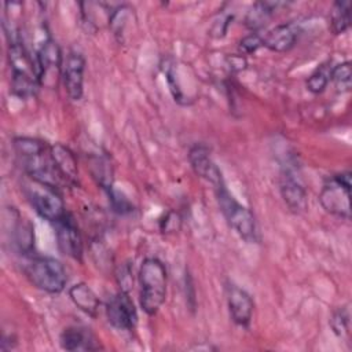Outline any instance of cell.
I'll return each mask as SVG.
<instances>
[{
    "mask_svg": "<svg viewBox=\"0 0 352 352\" xmlns=\"http://www.w3.org/2000/svg\"><path fill=\"white\" fill-rule=\"evenodd\" d=\"M12 146L23 172L30 179L59 188L63 180L54 165L51 146L41 139L30 136L14 138Z\"/></svg>",
    "mask_w": 352,
    "mask_h": 352,
    "instance_id": "6da1fadb",
    "label": "cell"
},
{
    "mask_svg": "<svg viewBox=\"0 0 352 352\" xmlns=\"http://www.w3.org/2000/svg\"><path fill=\"white\" fill-rule=\"evenodd\" d=\"M11 92L22 99L33 96L40 87L36 56H32L21 36L8 40Z\"/></svg>",
    "mask_w": 352,
    "mask_h": 352,
    "instance_id": "7a4b0ae2",
    "label": "cell"
},
{
    "mask_svg": "<svg viewBox=\"0 0 352 352\" xmlns=\"http://www.w3.org/2000/svg\"><path fill=\"white\" fill-rule=\"evenodd\" d=\"M139 302L140 308L148 315H155L166 298L168 274L165 264L157 257H147L142 261L139 274Z\"/></svg>",
    "mask_w": 352,
    "mask_h": 352,
    "instance_id": "3957f363",
    "label": "cell"
},
{
    "mask_svg": "<svg viewBox=\"0 0 352 352\" xmlns=\"http://www.w3.org/2000/svg\"><path fill=\"white\" fill-rule=\"evenodd\" d=\"M216 198L228 226L245 242H257V224L253 212L245 205L239 204L227 190L226 183L213 187Z\"/></svg>",
    "mask_w": 352,
    "mask_h": 352,
    "instance_id": "277c9868",
    "label": "cell"
},
{
    "mask_svg": "<svg viewBox=\"0 0 352 352\" xmlns=\"http://www.w3.org/2000/svg\"><path fill=\"white\" fill-rule=\"evenodd\" d=\"M25 274L36 289L50 294L63 292L67 283L65 265L58 258L50 256L30 257L25 265Z\"/></svg>",
    "mask_w": 352,
    "mask_h": 352,
    "instance_id": "5b68a950",
    "label": "cell"
},
{
    "mask_svg": "<svg viewBox=\"0 0 352 352\" xmlns=\"http://www.w3.org/2000/svg\"><path fill=\"white\" fill-rule=\"evenodd\" d=\"M25 194L34 212L44 220L55 224L66 216L65 202L59 194V188L36 182L29 177L25 184Z\"/></svg>",
    "mask_w": 352,
    "mask_h": 352,
    "instance_id": "8992f818",
    "label": "cell"
},
{
    "mask_svg": "<svg viewBox=\"0 0 352 352\" xmlns=\"http://www.w3.org/2000/svg\"><path fill=\"white\" fill-rule=\"evenodd\" d=\"M351 177L352 173L349 170L336 173L324 182L319 192L322 208L327 213L345 220L351 219Z\"/></svg>",
    "mask_w": 352,
    "mask_h": 352,
    "instance_id": "52a82bcc",
    "label": "cell"
},
{
    "mask_svg": "<svg viewBox=\"0 0 352 352\" xmlns=\"http://www.w3.org/2000/svg\"><path fill=\"white\" fill-rule=\"evenodd\" d=\"M34 56L37 63L40 87H56L58 81L60 80L63 63V55L56 41L51 37H47L38 47Z\"/></svg>",
    "mask_w": 352,
    "mask_h": 352,
    "instance_id": "ba28073f",
    "label": "cell"
},
{
    "mask_svg": "<svg viewBox=\"0 0 352 352\" xmlns=\"http://www.w3.org/2000/svg\"><path fill=\"white\" fill-rule=\"evenodd\" d=\"M84 72H85V58L77 50H70L63 56L60 80L63 82L66 95L70 100L77 102L84 94Z\"/></svg>",
    "mask_w": 352,
    "mask_h": 352,
    "instance_id": "9c48e42d",
    "label": "cell"
},
{
    "mask_svg": "<svg viewBox=\"0 0 352 352\" xmlns=\"http://www.w3.org/2000/svg\"><path fill=\"white\" fill-rule=\"evenodd\" d=\"M107 322L117 330L129 331L138 322V312L128 292L120 290L106 302Z\"/></svg>",
    "mask_w": 352,
    "mask_h": 352,
    "instance_id": "30bf717a",
    "label": "cell"
},
{
    "mask_svg": "<svg viewBox=\"0 0 352 352\" xmlns=\"http://www.w3.org/2000/svg\"><path fill=\"white\" fill-rule=\"evenodd\" d=\"M279 190L286 206L292 213L300 214L305 212V209L308 208L307 191L300 177L296 175L294 169H292L289 165H285L282 168L279 177Z\"/></svg>",
    "mask_w": 352,
    "mask_h": 352,
    "instance_id": "8fae6325",
    "label": "cell"
},
{
    "mask_svg": "<svg viewBox=\"0 0 352 352\" xmlns=\"http://www.w3.org/2000/svg\"><path fill=\"white\" fill-rule=\"evenodd\" d=\"M226 296H227L228 312L232 322L236 326L248 327L252 322L253 309H254V302L252 296L245 289H241L239 286L232 283L227 285Z\"/></svg>",
    "mask_w": 352,
    "mask_h": 352,
    "instance_id": "7c38bea8",
    "label": "cell"
},
{
    "mask_svg": "<svg viewBox=\"0 0 352 352\" xmlns=\"http://www.w3.org/2000/svg\"><path fill=\"white\" fill-rule=\"evenodd\" d=\"M55 235L60 252L74 260H81L82 257V239L74 219L66 213L63 219L55 224Z\"/></svg>",
    "mask_w": 352,
    "mask_h": 352,
    "instance_id": "4fadbf2b",
    "label": "cell"
},
{
    "mask_svg": "<svg viewBox=\"0 0 352 352\" xmlns=\"http://www.w3.org/2000/svg\"><path fill=\"white\" fill-rule=\"evenodd\" d=\"M188 162L192 170L202 179L208 180L213 187L224 182L223 173L210 158L209 148L205 144H194L188 150Z\"/></svg>",
    "mask_w": 352,
    "mask_h": 352,
    "instance_id": "5bb4252c",
    "label": "cell"
},
{
    "mask_svg": "<svg viewBox=\"0 0 352 352\" xmlns=\"http://www.w3.org/2000/svg\"><path fill=\"white\" fill-rule=\"evenodd\" d=\"M300 36V28L294 22H285L274 26L263 36V47L274 52L292 50Z\"/></svg>",
    "mask_w": 352,
    "mask_h": 352,
    "instance_id": "9a60e30c",
    "label": "cell"
},
{
    "mask_svg": "<svg viewBox=\"0 0 352 352\" xmlns=\"http://www.w3.org/2000/svg\"><path fill=\"white\" fill-rule=\"evenodd\" d=\"M59 344L65 351H95L100 348L95 334L82 326H69L63 329L59 337Z\"/></svg>",
    "mask_w": 352,
    "mask_h": 352,
    "instance_id": "2e32d148",
    "label": "cell"
},
{
    "mask_svg": "<svg viewBox=\"0 0 352 352\" xmlns=\"http://www.w3.org/2000/svg\"><path fill=\"white\" fill-rule=\"evenodd\" d=\"M51 157L63 183L77 184L78 166L73 151L62 143H55L51 146Z\"/></svg>",
    "mask_w": 352,
    "mask_h": 352,
    "instance_id": "e0dca14e",
    "label": "cell"
},
{
    "mask_svg": "<svg viewBox=\"0 0 352 352\" xmlns=\"http://www.w3.org/2000/svg\"><path fill=\"white\" fill-rule=\"evenodd\" d=\"M69 297L72 302L84 314L95 318L99 309V298L95 292L84 282H78L69 289Z\"/></svg>",
    "mask_w": 352,
    "mask_h": 352,
    "instance_id": "ac0fdd59",
    "label": "cell"
},
{
    "mask_svg": "<svg viewBox=\"0 0 352 352\" xmlns=\"http://www.w3.org/2000/svg\"><path fill=\"white\" fill-rule=\"evenodd\" d=\"M282 6L278 1H257L254 3L245 15V26L252 30L253 33H257L261 28H264L268 21L272 18L276 8Z\"/></svg>",
    "mask_w": 352,
    "mask_h": 352,
    "instance_id": "d6986e66",
    "label": "cell"
},
{
    "mask_svg": "<svg viewBox=\"0 0 352 352\" xmlns=\"http://www.w3.org/2000/svg\"><path fill=\"white\" fill-rule=\"evenodd\" d=\"M89 166H91V172L94 179L98 182V184L107 192L111 188H114L113 186V168L111 164L109 161L107 157L104 155H95L89 160Z\"/></svg>",
    "mask_w": 352,
    "mask_h": 352,
    "instance_id": "ffe728a7",
    "label": "cell"
},
{
    "mask_svg": "<svg viewBox=\"0 0 352 352\" xmlns=\"http://www.w3.org/2000/svg\"><path fill=\"white\" fill-rule=\"evenodd\" d=\"M351 26V3L336 1L330 11V30L334 34L346 32Z\"/></svg>",
    "mask_w": 352,
    "mask_h": 352,
    "instance_id": "44dd1931",
    "label": "cell"
},
{
    "mask_svg": "<svg viewBox=\"0 0 352 352\" xmlns=\"http://www.w3.org/2000/svg\"><path fill=\"white\" fill-rule=\"evenodd\" d=\"M331 62L320 63L307 78V89L311 94H322L331 81Z\"/></svg>",
    "mask_w": 352,
    "mask_h": 352,
    "instance_id": "7402d4cb",
    "label": "cell"
},
{
    "mask_svg": "<svg viewBox=\"0 0 352 352\" xmlns=\"http://www.w3.org/2000/svg\"><path fill=\"white\" fill-rule=\"evenodd\" d=\"M132 11L133 10L129 6H126V4H121V6H117L116 8L110 10L107 22H109L110 29L113 30V34L118 40H121V37L124 34V29L126 26V21L131 18Z\"/></svg>",
    "mask_w": 352,
    "mask_h": 352,
    "instance_id": "603a6c76",
    "label": "cell"
},
{
    "mask_svg": "<svg viewBox=\"0 0 352 352\" xmlns=\"http://www.w3.org/2000/svg\"><path fill=\"white\" fill-rule=\"evenodd\" d=\"M331 81L336 84L338 91H349L352 84V69L349 60L331 67Z\"/></svg>",
    "mask_w": 352,
    "mask_h": 352,
    "instance_id": "cb8c5ba5",
    "label": "cell"
},
{
    "mask_svg": "<svg viewBox=\"0 0 352 352\" xmlns=\"http://www.w3.org/2000/svg\"><path fill=\"white\" fill-rule=\"evenodd\" d=\"M329 324L336 336H342L348 333L349 329V311L346 307H340L333 311Z\"/></svg>",
    "mask_w": 352,
    "mask_h": 352,
    "instance_id": "d4e9b609",
    "label": "cell"
},
{
    "mask_svg": "<svg viewBox=\"0 0 352 352\" xmlns=\"http://www.w3.org/2000/svg\"><path fill=\"white\" fill-rule=\"evenodd\" d=\"M238 47H239V51L242 52V55L254 54L258 48L263 47V36L252 32L241 38Z\"/></svg>",
    "mask_w": 352,
    "mask_h": 352,
    "instance_id": "484cf974",
    "label": "cell"
},
{
    "mask_svg": "<svg viewBox=\"0 0 352 352\" xmlns=\"http://www.w3.org/2000/svg\"><path fill=\"white\" fill-rule=\"evenodd\" d=\"M107 195H109V201H110L114 212L121 213V214L132 212L131 202L120 191H117L116 188H111L110 191H107Z\"/></svg>",
    "mask_w": 352,
    "mask_h": 352,
    "instance_id": "4316f807",
    "label": "cell"
},
{
    "mask_svg": "<svg viewBox=\"0 0 352 352\" xmlns=\"http://www.w3.org/2000/svg\"><path fill=\"white\" fill-rule=\"evenodd\" d=\"M182 224V219L179 216L177 212L175 210H169L165 213V216L161 219L160 221V230L162 232H176L180 228Z\"/></svg>",
    "mask_w": 352,
    "mask_h": 352,
    "instance_id": "83f0119b",
    "label": "cell"
},
{
    "mask_svg": "<svg viewBox=\"0 0 352 352\" xmlns=\"http://www.w3.org/2000/svg\"><path fill=\"white\" fill-rule=\"evenodd\" d=\"M117 279H118V285H120V290L128 292L132 286V276H131V268L129 265H122L120 268V272L117 274Z\"/></svg>",
    "mask_w": 352,
    "mask_h": 352,
    "instance_id": "f1b7e54d",
    "label": "cell"
},
{
    "mask_svg": "<svg viewBox=\"0 0 352 352\" xmlns=\"http://www.w3.org/2000/svg\"><path fill=\"white\" fill-rule=\"evenodd\" d=\"M227 60H228V63H230L231 70H234V72H241V70H243V69L246 67V65H248L246 58H245V55H242V54H239V55H231V56L227 58Z\"/></svg>",
    "mask_w": 352,
    "mask_h": 352,
    "instance_id": "f546056e",
    "label": "cell"
}]
</instances>
